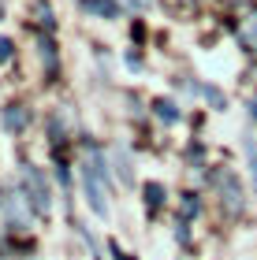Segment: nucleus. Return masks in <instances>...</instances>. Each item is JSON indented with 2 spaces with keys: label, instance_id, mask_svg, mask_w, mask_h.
Returning <instances> with one entry per match:
<instances>
[{
  "label": "nucleus",
  "instance_id": "1",
  "mask_svg": "<svg viewBox=\"0 0 257 260\" xmlns=\"http://www.w3.org/2000/svg\"><path fill=\"white\" fill-rule=\"evenodd\" d=\"M82 186H86V201L90 208L104 219L108 216V168H104L101 152H90L82 164Z\"/></svg>",
  "mask_w": 257,
  "mask_h": 260
},
{
  "label": "nucleus",
  "instance_id": "2",
  "mask_svg": "<svg viewBox=\"0 0 257 260\" xmlns=\"http://www.w3.org/2000/svg\"><path fill=\"white\" fill-rule=\"evenodd\" d=\"M19 179H22V197L30 201L34 216H49L52 193H49V182H45V175L34 168V164H22V168H19Z\"/></svg>",
  "mask_w": 257,
  "mask_h": 260
},
{
  "label": "nucleus",
  "instance_id": "3",
  "mask_svg": "<svg viewBox=\"0 0 257 260\" xmlns=\"http://www.w3.org/2000/svg\"><path fill=\"white\" fill-rule=\"evenodd\" d=\"M30 201L22 197V190L15 193H4L0 197V212H4V219H8V227H15V231H26L30 227V216H34V208H26Z\"/></svg>",
  "mask_w": 257,
  "mask_h": 260
},
{
  "label": "nucleus",
  "instance_id": "4",
  "mask_svg": "<svg viewBox=\"0 0 257 260\" xmlns=\"http://www.w3.org/2000/svg\"><path fill=\"white\" fill-rule=\"evenodd\" d=\"M82 8L101 15V19H120V4L116 0H82Z\"/></svg>",
  "mask_w": 257,
  "mask_h": 260
},
{
  "label": "nucleus",
  "instance_id": "5",
  "mask_svg": "<svg viewBox=\"0 0 257 260\" xmlns=\"http://www.w3.org/2000/svg\"><path fill=\"white\" fill-rule=\"evenodd\" d=\"M4 126L8 130H22V126H26V112H22V108H8L4 112Z\"/></svg>",
  "mask_w": 257,
  "mask_h": 260
},
{
  "label": "nucleus",
  "instance_id": "6",
  "mask_svg": "<svg viewBox=\"0 0 257 260\" xmlns=\"http://www.w3.org/2000/svg\"><path fill=\"white\" fill-rule=\"evenodd\" d=\"M157 115H160L164 123H179V112H175V104H168V101L157 104Z\"/></svg>",
  "mask_w": 257,
  "mask_h": 260
},
{
  "label": "nucleus",
  "instance_id": "7",
  "mask_svg": "<svg viewBox=\"0 0 257 260\" xmlns=\"http://www.w3.org/2000/svg\"><path fill=\"white\" fill-rule=\"evenodd\" d=\"M242 41H246V45H253V49H257V15H250V22L242 26Z\"/></svg>",
  "mask_w": 257,
  "mask_h": 260
},
{
  "label": "nucleus",
  "instance_id": "8",
  "mask_svg": "<svg viewBox=\"0 0 257 260\" xmlns=\"http://www.w3.org/2000/svg\"><path fill=\"white\" fill-rule=\"evenodd\" d=\"M246 160H250V171H253V186H257V141H246Z\"/></svg>",
  "mask_w": 257,
  "mask_h": 260
},
{
  "label": "nucleus",
  "instance_id": "9",
  "mask_svg": "<svg viewBox=\"0 0 257 260\" xmlns=\"http://www.w3.org/2000/svg\"><path fill=\"white\" fill-rule=\"evenodd\" d=\"M8 56H11V45H8V41H0V63H4Z\"/></svg>",
  "mask_w": 257,
  "mask_h": 260
},
{
  "label": "nucleus",
  "instance_id": "10",
  "mask_svg": "<svg viewBox=\"0 0 257 260\" xmlns=\"http://www.w3.org/2000/svg\"><path fill=\"white\" fill-rule=\"evenodd\" d=\"M250 119H253V123H257V101H253V104H250Z\"/></svg>",
  "mask_w": 257,
  "mask_h": 260
},
{
  "label": "nucleus",
  "instance_id": "11",
  "mask_svg": "<svg viewBox=\"0 0 257 260\" xmlns=\"http://www.w3.org/2000/svg\"><path fill=\"white\" fill-rule=\"evenodd\" d=\"M131 4H134V8H146V4H149V0H131Z\"/></svg>",
  "mask_w": 257,
  "mask_h": 260
}]
</instances>
